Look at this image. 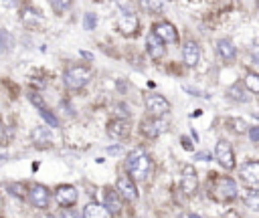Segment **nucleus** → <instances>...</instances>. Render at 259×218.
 <instances>
[{"label":"nucleus","instance_id":"7c9ffc66","mask_svg":"<svg viewBox=\"0 0 259 218\" xmlns=\"http://www.w3.org/2000/svg\"><path fill=\"white\" fill-rule=\"evenodd\" d=\"M249 137H251L253 143H259V125H253V127L249 129Z\"/></svg>","mask_w":259,"mask_h":218},{"label":"nucleus","instance_id":"c756f323","mask_svg":"<svg viewBox=\"0 0 259 218\" xmlns=\"http://www.w3.org/2000/svg\"><path fill=\"white\" fill-rule=\"evenodd\" d=\"M83 22H85V28H87V30H93V28H95V24H97V18H95V14L87 12V14L83 16Z\"/></svg>","mask_w":259,"mask_h":218},{"label":"nucleus","instance_id":"ddd939ff","mask_svg":"<svg viewBox=\"0 0 259 218\" xmlns=\"http://www.w3.org/2000/svg\"><path fill=\"white\" fill-rule=\"evenodd\" d=\"M146 50H148V54H150L152 61H160V59H164V54H166L164 40L152 32V34L146 38Z\"/></svg>","mask_w":259,"mask_h":218},{"label":"nucleus","instance_id":"72a5a7b5","mask_svg":"<svg viewBox=\"0 0 259 218\" xmlns=\"http://www.w3.org/2000/svg\"><path fill=\"white\" fill-rule=\"evenodd\" d=\"M221 218H241V216H239V214H237L235 210H227V212H225V214H223Z\"/></svg>","mask_w":259,"mask_h":218},{"label":"nucleus","instance_id":"dca6fc26","mask_svg":"<svg viewBox=\"0 0 259 218\" xmlns=\"http://www.w3.org/2000/svg\"><path fill=\"white\" fill-rule=\"evenodd\" d=\"M138 26H140V22H138V16L136 14H121L119 20H117V28L125 36L136 34L138 32Z\"/></svg>","mask_w":259,"mask_h":218},{"label":"nucleus","instance_id":"393cba45","mask_svg":"<svg viewBox=\"0 0 259 218\" xmlns=\"http://www.w3.org/2000/svg\"><path fill=\"white\" fill-rule=\"evenodd\" d=\"M140 6H142L146 12L156 14V12H160V8H162V0H140Z\"/></svg>","mask_w":259,"mask_h":218},{"label":"nucleus","instance_id":"f704fd0d","mask_svg":"<svg viewBox=\"0 0 259 218\" xmlns=\"http://www.w3.org/2000/svg\"><path fill=\"white\" fill-rule=\"evenodd\" d=\"M182 147H184V149H192V143H190L188 137H182Z\"/></svg>","mask_w":259,"mask_h":218},{"label":"nucleus","instance_id":"f03ea898","mask_svg":"<svg viewBox=\"0 0 259 218\" xmlns=\"http://www.w3.org/2000/svg\"><path fill=\"white\" fill-rule=\"evenodd\" d=\"M208 194L212 196V200L217 202H233L239 194L237 182L229 176H214L208 188Z\"/></svg>","mask_w":259,"mask_h":218},{"label":"nucleus","instance_id":"a878e982","mask_svg":"<svg viewBox=\"0 0 259 218\" xmlns=\"http://www.w3.org/2000/svg\"><path fill=\"white\" fill-rule=\"evenodd\" d=\"M8 190H10V194H14L18 198H26L28 196V190H24L22 184H8Z\"/></svg>","mask_w":259,"mask_h":218},{"label":"nucleus","instance_id":"aec40b11","mask_svg":"<svg viewBox=\"0 0 259 218\" xmlns=\"http://www.w3.org/2000/svg\"><path fill=\"white\" fill-rule=\"evenodd\" d=\"M103 200H105V206H107V210H109L111 214H117V212L121 210V196H119L117 190L107 188L105 194H103Z\"/></svg>","mask_w":259,"mask_h":218},{"label":"nucleus","instance_id":"f8f14e48","mask_svg":"<svg viewBox=\"0 0 259 218\" xmlns=\"http://www.w3.org/2000/svg\"><path fill=\"white\" fill-rule=\"evenodd\" d=\"M152 32H154L156 36H160L164 42H172V44L178 42V32H176L174 24H170V22H166V20L156 22L154 28H152Z\"/></svg>","mask_w":259,"mask_h":218},{"label":"nucleus","instance_id":"0eeeda50","mask_svg":"<svg viewBox=\"0 0 259 218\" xmlns=\"http://www.w3.org/2000/svg\"><path fill=\"white\" fill-rule=\"evenodd\" d=\"M180 188L186 196H192L196 194L198 190V176H196V170L192 166H184L182 168V178H180Z\"/></svg>","mask_w":259,"mask_h":218},{"label":"nucleus","instance_id":"5701e85b","mask_svg":"<svg viewBox=\"0 0 259 218\" xmlns=\"http://www.w3.org/2000/svg\"><path fill=\"white\" fill-rule=\"evenodd\" d=\"M229 127H231V131H235L237 135H243V133H249V125H247V121L245 119H241V117H231L229 121Z\"/></svg>","mask_w":259,"mask_h":218},{"label":"nucleus","instance_id":"473e14b6","mask_svg":"<svg viewBox=\"0 0 259 218\" xmlns=\"http://www.w3.org/2000/svg\"><path fill=\"white\" fill-rule=\"evenodd\" d=\"M249 52H251V59H253V61H257V63H259V44H253V46H251V50H249Z\"/></svg>","mask_w":259,"mask_h":218},{"label":"nucleus","instance_id":"9d476101","mask_svg":"<svg viewBox=\"0 0 259 218\" xmlns=\"http://www.w3.org/2000/svg\"><path fill=\"white\" fill-rule=\"evenodd\" d=\"M182 61L186 67H196L200 61V46L196 40H186L182 44Z\"/></svg>","mask_w":259,"mask_h":218},{"label":"nucleus","instance_id":"e433bc0d","mask_svg":"<svg viewBox=\"0 0 259 218\" xmlns=\"http://www.w3.org/2000/svg\"><path fill=\"white\" fill-rule=\"evenodd\" d=\"M4 48H6V46H4V38H2V34H0V54L4 52Z\"/></svg>","mask_w":259,"mask_h":218},{"label":"nucleus","instance_id":"f3484780","mask_svg":"<svg viewBox=\"0 0 259 218\" xmlns=\"http://www.w3.org/2000/svg\"><path fill=\"white\" fill-rule=\"evenodd\" d=\"M30 139L36 147H51V143H53V135H51L49 127H45V125L34 127L32 133H30Z\"/></svg>","mask_w":259,"mask_h":218},{"label":"nucleus","instance_id":"58836bf2","mask_svg":"<svg viewBox=\"0 0 259 218\" xmlns=\"http://www.w3.org/2000/svg\"><path fill=\"white\" fill-rule=\"evenodd\" d=\"M198 159H208V153H198Z\"/></svg>","mask_w":259,"mask_h":218},{"label":"nucleus","instance_id":"4c0bfd02","mask_svg":"<svg viewBox=\"0 0 259 218\" xmlns=\"http://www.w3.org/2000/svg\"><path fill=\"white\" fill-rule=\"evenodd\" d=\"M178 218H192V214H188V212H182Z\"/></svg>","mask_w":259,"mask_h":218},{"label":"nucleus","instance_id":"b1692460","mask_svg":"<svg viewBox=\"0 0 259 218\" xmlns=\"http://www.w3.org/2000/svg\"><path fill=\"white\" fill-rule=\"evenodd\" d=\"M245 91H247L245 85H233L229 89V97L235 101H249V95H245Z\"/></svg>","mask_w":259,"mask_h":218},{"label":"nucleus","instance_id":"20e7f679","mask_svg":"<svg viewBox=\"0 0 259 218\" xmlns=\"http://www.w3.org/2000/svg\"><path fill=\"white\" fill-rule=\"evenodd\" d=\"M214 157H217V161H219L225 170H233L235 164H237L233 145H231L229 141H225V139L217 141V145H214Z\"/></svg>","mask_w":259,"mask_h":218},{"label":"nucleus","instance_id":"bb28decb","mask_svg":"<svg viewBox=\"0 0 259 218\" xmlns=\"http://www.w3.org/2000/svg\"><path fill=\"white\" fill-rule=\"evenodd\" d=\"M71 2H73V0H51V4H53V8H55L57 14H63V12L71 6Z\"/></svg>","mask_w":259,"mask_h":218},{"label":"nucleus","instance_id":"a19ab883","mask_svg":"<svg viewBox=\"0 0 259 218\" xmlns=\"http://www.w3.org/2000/svg\"><path fill=\"white\" fill-rule=\"evenodd\" d=\"M0 210H2V196H0Z\"/></svg>","mask_w":259,"mask_h":218},{"label":"nucleus","instance_id":"6ab92c4d","mask_svg":"<svg viewBox=\"0 0 259 218\" xmlns=\"http://www.w3.org/2000/svg\"><path fill=\"white\" fill-rule=\"evenodd\" d=\"M83 218H111V212L107 210L105 204H97V202H89L83 210Z\"/></svg>","mask_w":259,"mask_h":218},{"label":"nucleus","instance_id":"2f4dec72","mask_svg":"<svg viewBox=\"0 0 259 218\" xmlns=\"http://www.w3.org/2000/svg\"><path fill=\"white\" fill-rule=\"evenodd\" d=\"M61 218H81L77 212H73L71 208H67V210H63V214H61Z\"/></svg>","mask_w":259,"mask_h":218},{"label":"nucleus","instance_id":"4468645a","mask_svg":"<svg viewBox=\"0 0 259 218\" xmlns=\"http://www.w3.org/2000/svg\"><path fill=\"white\" fill-rule=\"evenodd\" d=\"M130 131H132V125H130L127 119L115 117V119H111V121L107 123V133H109L111 137H115V139H123V137H127Z\"/></svg>","mask_w":259,"mask_h":218},{"label":"nucleus","instance_id":"412c9836","mask_svg":"<svg viewBox=\"0 0 259 218\" xmlns=\"http://www.w3.org/2000/svg\"><path fill=\"white\" fill-rule=\"evenodd\" d=\"M243 202L249 210L259 212V190H247L245 196H243Z\"/></svg>","mask_w":259,"mask_h":218},{"label":"nucleus","instance_id":"ea45409f","mask_svg":"<svg viewBox=\"0 0 259 218\" xmlns=\"http://www.w3.org/2000/svg\"><path fill=\"white\" fill-rule=\"evenodd\" d=\"M192 218H202V216H198V214H192Z\"/></svg>","mask_w":259,"mask_h":218},{"label":"nucleus","instance_id":"cd10ccee","mask_svg":"<svg viewBox=\"0 0 259 218\" xmlns=\"http://www.w3.org/2000/svg\"><path fill=\"white\" fill-rule=\"evenodd\" d=\"M28 99L32 101V105H36V109H38V111H45V109H47V105H45V101H42V97H40L38 93H30V95H28Z\"/></svg>","mask_w":259,"mask_h":218},{"label":"nucleus","instance_id":"9b49d317","mask_svg":"<svg viewBox=\"0 0 259 218\" xmlns=\"http://www.w3.org/2000/svg\"><path fill=\"white\" fill-rule=\"evenodd\" d=\"M77 190H75V186H69V184H63V186H59L57 190H55V200L65 208H69V206H73L75 202H77Z\"/></svg>","mask_w":259,"mask_h":218},{"label":"nucleus","instance_id":"7ed1b4c3","mask_svg":"<svg viewBox=\"0 0 259 218\" xmlns=\"http://www.w3.org/2000/svg\"><path fill=\"white\" fill-rule=\"evenodd\" d=\"M89 79H91V73L85 67H71L65 71V85L69 89H81L89 83Z\"/></svg>","mask_w":259,"mask_h":218},{"label":"nucleus","instance_id":"39448f33","mask_svg":"<svg viewBox=\"0 0 259 218\" xmlns=\"http://www.w3.org/2000/svg\"><path fill=\"white\" fill-rule=\"evenodd\" d=\"M146 109L150 111V115L162 117V115L170 113V103L166 97H162L158 93H150V95H146Z\"/></svg>","mask_w":259,"mask_h":218},{"label":"nucleus","instance_id":"4be33fe9","mask_svg":"<svg viewBox=\"0 0 259 218\" xmlns=\"http://www.w3.org/2000/svg\"><path fill=\"white\" fill-rule=\"evenodd\" d=\"M243 85L247 87L249 93L259 95V73H251V71H249V73L243 77Z\"/></svg>","mask_w":259,"mask_h":218},{"label":"nucleus","instance_id":"c9c22d12","mask_svg":"<svg viewBox=\"0 0 259 218\" xmlns=\"http://www.w3.org/2000/svg\"><path fill=\"white\" fill-rule=\"evenodd\" d=\"M107 153H121V147H107Z\"/></svg>","mask_w":259,"mask_h":218},{"label":"nucleus","instance_id":"a211bd4d","mask_svg":"<svg viewBox=\"0 0 259 218\" xmlns=\"http://www.w3.org/2000/svg\"><path fill=\"white\" fill-rule=\"evenodd\" d=\"M217 52H219V57H221L225 63H233L235 57H237V48H235V44H233L229 38L217 40Z\"/></svg>","mask_w":259,"mask_h":218},{"label":"nucleus","instance_id":"c85d7f7f","mask_svg":"<svg viewBox=\"0 0 259 218\" xmlns=\"http://www.w3.org/2000/svg\"><path fill=\"white\" fill-rule=\"evenodd\" d=\"M40 115H42V119H45V121H47L51 127H59V119H57V117H55L51 111H47V109H45V111H40Z\"/></svg>","mask_w":259,"mask_h":218},{"label":"nucleus","instance_id":"79ce46f5","mask_svg":"<svg viewBox=\"0 0 259 218\" xmlns=\"http://www.w3.org/2000/svg\"><path fill=\"white\" fill-rule=\"evenodd\" d=\"M10 2H18V0H10Z\"/></svg>","mask_w":259,"mask_h":218},{"label":"nucleus","instance_id":"f257e3e1","mask_svg":"<svg viewBox=\"0 0 259 218\" xmlns=\"http://www.w3.org/2000/svg\"><path fill=\"white\" fill-rule=\"evenodd\" d=\"M125 168L134 180H146L152 170V159L142 147H136L130 151V155L125 159Z\"/></svg>","mask_w":259,"mask_h":218},{"label":"nucleus","instance_id":"37998d69","mask_svg":"<svg viewBox=\"0 0 259 218\" xmlns=\"http://www.w3.org/2000/svg\"><path fill=\"white\" fill-rule=\"evenodd\" d=\"M93 2H97V0H93Z\"/></svg>","mask_w":259,"mask_h":218},{"label":"nucleus","instance_id":"1a4fd4ad","mask_svg":"<svg viewBox=\"0 0 259 218\" xmlns=\"http://www.w3.org/2000/svg\"><path fill=\"white\" fill-rule=\"evenodd\" d=\"M115 190L119 192V196L127 202H134L138 198V190H136V184H134V178L132 176H119L117 180V186Z\"/></svg>","mask_w":259,"mask_h":218},{"label":"nucleus","instance_id":"2eb2a0df","mask_svg":"<svg viewBox=\"0 0 259 218\" xmlns=\"http://www.w3.org/2000/svg\"><path fill=\"white\" fill-rule=\"evenodd\" d=\"M241 178H243V182H245L247 186H251V188L259 186V161H257V159L247 161V164L241 168Z\"/></svg>","mask_w":259,"mask_h":218},{"label":"nucleus","instance_id":"6e6552de","mask_svg":"<svg viewBox=\"0 0 259 218\" xmlns=\"http://www.w3.org/2000/svg\"><path fill=\"white\" fill-rule=\"evenodd\" d=\"M166 131V123L160 119V117H148L142 121V133L148 137V139H156L160 133Z\"/></svg>","mask_w":259,"mask_h":218},{"label":"nucleus","instance_id":"423d86ee","mask_svg":"<svg viewBox=\"0 0 259 218\" xmlns=\"http://www.w3.org/2000/svg\"><path fill=\"white\" fill-rule=\"evenodd\" d=\"M28 200H30V204H32V206H36V208L45 210V208H49L51 192H49L42 184H32V186L28 188Z\"/></svg>","mask_w":259,"mask_h":218}]
</instances>
